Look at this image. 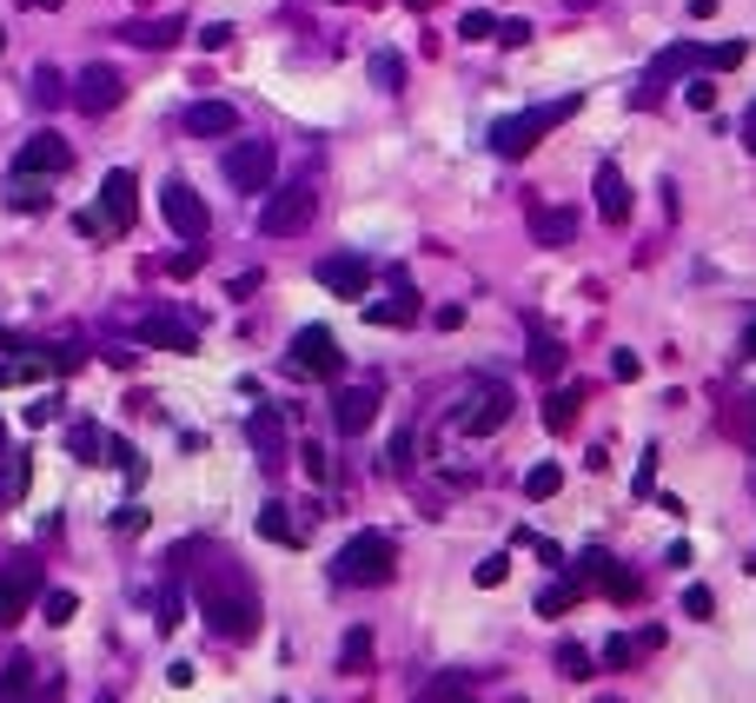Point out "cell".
<instances>
[{
	"label": "cell",
	"instance_id": "obj_1",
	"mask_svg": "<svg viewBox=\"0 0 756 703\" xmlns=\"http://www.w3.org/2000/svg\"><path fill=\"white\" fill-rule=\"evenodd\" d=\"M199 618L213 624V638H232V644L259 638V598L246 578H199Z\"/></svg>",
	"mask_w": 756,
	"mask_h": 703
},
{
	"label": "cell",
	"instance_id": "obj_2",
	"mask_svg": "<svg viewBox=\"0 0 756 703\" xmlns=\"http://www.w3.org/2000/svg\"><path fill=\"white\" fill-rule=\"evenodd\" d=\"M578 106H584V100H578V93H565V100H545V106H525V113L498 120V126H491V153H498V159H525V153H531V146H538L558 120H571Z\"/></svg>",
	"mask_w": 756,
	"mask_h": 703
},
{
	"label": "cell",
	"instance_id": "obj_3",
	"mask_svg": "<svg viewBox=\"0 0 756 703\" xmlns=\"http://www.w3.org/2000/svg\"><path fill=\"white\" fill-rule=\"evenodd\" d=\"M392 571H398V551H392L385 531H359V538H345L339 558H332V578H339V585H359V591L392 585Z\"/></svg>",
	"mask_w": 756,
	"mask_h": 703
},
{
	"label": "cell",
	"instance_id": "obj_4",
	"mask_svg": "<svg viewBox=\"0 0 756 703\" xmlns=\"http://www.w3.org/2000/svg\"><path fill=\"white\" fill-rule=\"evenodd\" d=\"M219 173H226L239 193H266L272 173H279V153H272V139H239V146H226Z\"/></svg>",
	"mask_w": 756,
	"mask_h": 703
},
{
	"label": "cell",
	"instance_id": "obj_5",
	"mask_svg": "<svg viewBox=\"0 0 756 703\" xmlns=\"http://www.w3.org/2000/svg\"><path fill=\"white\" fill-rule=\"evenodd\" d=\"M66 166H73V146H66L53 126L27 133V146L13 153V179H53V173H66Z\"/></svg>",
	"mask_w": 756,
	"mask_h": 703
},
{
	"label": "cell",
	"instance_id": "obj_6",
	"mask_svg": "<svg viewBox=\"0 0 756 703\" xmlns=\"http://www.w3.org/2000/svg\"><path fill=\"white\" fill-rule=\"evenodd\" d=\"M292 372H312V379H339L345 372V352L325 325H299L292 332Z\"/></svg>",
	"mask_w": 756,
	"mask_h": 703
},
{
	"label": "cell",
	"instance_id": "obj_7",
	"mask_svg": "<svg viewBox=\"0 0 756 703\" xmlns=\"http://www.w3.org/2000/svg\"><path fill=\"white\" fill-rule=\"evenodd\" d=\"M511 425V385H478L472 399H465V412H458V432L465 438H491V432H505Z\"/></svg>",
	"mask_w": 756,
	"mask_h": 703
},
{
	"label": "cell",
	"instance_id": "obj_8",
	"mask_svg": "<svg viewBox=\"0 0 756 703\" xmlns=\"http://www.w3.org/2000/svg\"><path fill=\"white\" fill-rule=\"evenodd\" d=\"M120 100H126V80H120V66H106V60L80 66V80H73V106H80V113H113Z\"/></svg>",
	"mask_w": 756,
	"mask_h": 703
},
{
	"label": "cell",
	"instance_id": "obj_9",
	"mask_svg": "<svg viewBox=\"0 0 756 703\" xmlns=\"http://www.w3.org/2000/svg\"><path fill=\"white\" fill-rule=\"evenodd\" d=\"M159 213H166V226H173L179 239H206V226H213L206 199H199L186 179H166V193H159Z\"/></svg>",
	"mask_w": 756,
	"mask_h": 703
},
{
	"label": "cell",
	"instance_id": "obj_10",
	"mask_svg": "<svg viewBox=\"0 0 756 703\" xmlns=\"http://www.w3.org/2000/svg\"><path fill=\"white\" fill-rule=\"evenodd\" d=\"M46 591V578H40V565L33 558H13L7 571H0V624H20L27 618V604Z\"/></svg>",
	"mask_w": 756,
	"mask_h": 703
},
{
	"label": "cell",
	"instance_id": "obj_11",
	"mask_svg": "<svg viewBox=\"0 0 756 703\" xmlns=\"http://www.w3.org/2000/svg\"><path fill=\"white\" fill-rule=\"evenodd\" d=\"M133 213H139V186H133L126 166H113L100 179V219H106V232H133Z\"/></svg>",
	"mask_w": 756,
	"mask_h": 703
},
{
	"label": "cell",
	"instance_id": "obj_12",
	"mask_svg": "<svg viewBox=\"0 0 756 703\" xmlns=\"http://www.w3.org/2000/svg\"><path fill=\"white\" fill-rule=\"evenodd\" d=\"M305 226H312V193H305V186L272 193L266 213H259V232H272V239H292V232H305Z\"/></svg>",
	"mask_w": 756,
	"mask_h": 703
},
{
	"label": "cell",
	"instance_id": "obj_13",
	"mask_svg": "<svg viewBox=\"0 0 756 703\" xmlns=\"http://www.w3.org/2000/svg\"><path fill=\"white\" fill-rule=\"evenodd\" d=\"M319 286L332 299H365L372 292V266L359 252H332V259H319Z\"/></svg>",
	"mask_w": 756,
	"mask_h": 703
},
{
	"label": "cell",
	"instance_id": "obj_14",
	"mask_svg": "<svg viewBox=\"0 0 756 703\" xmlns=\"http://www.w3.org/2000/svg\"><path fill=\"white\" fill-rule=\"evenodd\" d=\"M133 339L153 345V352H199V332H193L186 319H166V312H146V319L133 325Z\"/></svg>",
	"mask_w": 756,
	"mask_h": 703
},
{
	"label": "cell",
	"instance_id": "obj_15",
	"mask_svg": "<svg viewBox=\"0 0 756 703\" xmlns=\"http://www.w3.org/2000/svg\"><path fill=\"white\" fill-rule=\"evenodd\" d=\"M697 66H711V46H697V40H677V46H664L657 60H651V86H671V80H684V73H697Z\"/></svg>",
	"mask_w": 756,
	"mask_h": 703
},
{
	"label": "cell",
	"instance_id": "obj_16",
	"mask_svg": "<svg viewBox=\"0 0 756 703\" xmlns=\"http://www.w3.org/2000/svg\"><path fill=\"white\" fill-rule=\"evenodd\" d=\"M379 418V385H345L339 399H332V425L352 438V432H365Z\"/></svg>",
	"mask_w": 756,
	"mask_h": 703
},
{
	"label": "cell",
	"instance_id": "obj_17",
	"mask_svg": "<svg viewBox=\"0 0 756 703\" xmlns=\"http://www.w3.org/2000/svg\"><path fill=\"white\" fill-rule=\"evenodd\" d=\"M186 133L193 139H226V133H239V113L226 100H193L186 106Z\"/></svg>",
	"mask_w": 756,
	"mask_h": 703
},
{
	"label": "cell",
	"instance_id": "obj_18",
	"mask_svg": "<svg viewBox=\"0 0 756 703\" xmlns=\"http://www.w3.org/2000/svg\"><path fill=\"white\" fill-rule=\"evenodd\" d=\"M591 193H598V213H604L611 226H624V219H631V186H624V173H618V166H598Z\"/></svg>",
	"mask_w": 756,
	"mask_h": 703
},
{
	"label": "cell",
	"instance_id": "obj_19",
	"mask_svg": "<svg viewBox=\"0 0 756 703\" xmlns=\"http://www.w3.org/2000/svg\"><path fill=\"white\" fill-rule=\"evenodd\" d=\"M365 319H372V325H412V319H418V292H412V279L392 272V299L365 306Z\"/></svg>",
	"mask_w": 756,
	"mask_h": 703
},
{
	"label": "cell",
	"instance_id": "obj_20",
	"mask_svg": "<svg viewBox=\"0 0 756 703\" xmlns=\"http://www.w3.org/2000/svg\"><path fill=\"white\" fill-rule=\"evenodd\" d=\"M246 438H252V445H259L266 458H279V452H286V418H279L272 405H259V412L246 418Z\"/></svg>",
	"mask_w": 756,
	"mask_h": 703
},
{
	"label": "cell",
	"instance_id": "obj_21",
	"mask_svg": "<svg viewBox=\"0 0 756 703\" xmlns=\"http://www.w3.org/2000/svg\"><path fill=\"white\" fill-rule=\"evenodd\" d=\"M179 33H186V20H133L120 40H133V46H173Z\"/></svg>",
	"mask_w": 756,
	"mask_h": 703
},
{
	"label": "cell",
	"instance_id": "obj_22",
	"mask_svg": "<svg viewBox=\"0 0 756 703\" xmlns=\"http://www.w3.org/2000/svg\"><path fill=\"white\" fill-rule=\"evenodd\" d=\"M259 538H266V545H299V518H292L286 505H266V511H259Z\"/></svg>",
	"mask_w": 756,
	"mask_h": 703
},
{
	"label": "cell",
	"instance_id": "obj_23",
	"mask_svg": "<svg viewBox=\"0 0 756 703\" xmlns=\"http://www.w3.org/2000/svg\"><path fill=\"white\" fill-rule=\"evenodd\" d=\"M558 365H565V345H558L545 325H531V372H538V379H551Z\"/></svg>",
	"mask_w": 756,
	"mask_h": 703
},
{
	"label": "cell",
	"instance_id": "obj_24",
	"mask_svg": "<svg viewBox=\"0 0 756 703\" xmlns=\"http://www.w3.org/2000/svg\"><path fill=\"white\" fill-rule=\"evenodd\" d=\"M578 598H584V585H578V578H565V585H545V591H538V618H565Z\"/></svg>",
	"mask_w": 756,
	"mask_h": 703
},
{
	"label": "cell",
	"instance_id": "obj_25",
	"mask_svg": "<svg viewBox=\"0 0 756 703\" xmlns=\"http://www.w3.org/2000/svg\"><path fill=\"white\" fill-rule=\"evenodd\" d=\"M578 405H584L578 392H551L545 399V432H571L578 425Z\"/></svg>",
	"mask_w": 756,
	"mask_h": 703
},
{
	"label": "cell",
	"instance_id": "obj_26",
	"mask_svg": "<svg viewBox=\"0 0 756 703\" xmlns=\"http://www.w3.org/2000/svg\"><path fill=\"white\" fill-rule=\"evenodd\" d=\"M598 591H604V598H618V604H638V591H644V585H638L631 571H618L611 558H604V571H598Z\"/></svg>",
	"mask_w": 756,
	"mask_h": 703
},
{
	"label": "cell",
	"instance_id": "obj_27",
	"mask_svg": "<svg viewBox=\"0 0 756 703\" xmlns=\"http://www.w3.org/2000/svg\"><path fill=\"white\" fill-rule=\"evenodd\" d=\"M531 232L551 246V239H571V232H578V219H571V213H551V206H538V213H531Z\"/></svg>",
	"mask_w": 756,
	"mask_h": 703
},
{
	"label": "cell",
	"instance_id": "obj_28",
	"mask_svg": "<svg viewBox=\"0 0 756 703\" xmlns=\"http://www.w3.org/2000/svg\"><path fill=\"white\" fill-rule=\"evenodd\" d=\"M339 671H372V631H345V644H339Z\"/></svg>",
	"mask_w": 756,
	"mask_h": 703
},
{
	"label": "cell",
	"instance_id": "obj_29",
	"mask_svg": "<svg viewBox=\"0 0 756 703\" xmlns=\"http://www.w3.org/2000/svg\"><path fill=\"white\" fill-rule=\"evenodd\" d=\"M372 80H379L385 93H398V86H405V60H398L392 46H379V53H372Z\"/></svg>",
	"mask_w": 756,
	"mask_h": 703
},
{
	"label": "cell",
	"instance_id": "obj_30",
	"mask_svg": "<svg viewBox=\"0 0 756 703\" xmlns=\"http://www.w3.org/2000/svg\"><path fill=\"white\" fill-rule=\"evenodd\" d=\"M66 445H73V458L100 465V452H106V432H100V425H73V432H66Z\"/></svg>",
	"mask_w": 756,
	"mask_h": 703
},
{
	"label": "cell",
	"instance_id": "obj_31",
	"mask_svg": "<svg viewBox=\"0 0 756 703\" xmlns=\"http://www.w3.org/2000/svg\"><path fill=\"white\" fill-rule=\"evenodd\" d=\"M558 485H565V472H558V465H531V472H525V498H538V505H545Z\"/></svg>",
	"mask_w": 756,
	"mask_h": 703
},
{
	"label": "cell",
	"instance_id": "obj_32",
	"mask_svg": "<svg viewBox=\"0 0 756 703\" xmlns=\"http://www.w3.org/2000/svg\"><path fill=\"white\" fill-rule=\"evenodd\" d=\"M558 671H565L571 684H584V678H598V671H591V651H584V644H558Z\"/></svg>",
	"mask_w": 756,
	"mask_h": 703
},
{
	"label": "cell",
	"instance_id": "obj_33",
	"mask_svg": "<svg viewBox=\"0 0 756 703\" xmlns=\"http://www.w3.org/2000/svg\"><path fill=\"white\" fill-rule=\"evenodd\" d=\"M40 611H46V624H73L80 598H73V591H40Z\"/></svg>",
	"mask_w": 756,
	"mask_h": 703
},
{
	"label": "cell",
	"instance_id": "obj_34",
	"mask_svg": "<svg viewBox=\"0 0 756 703\" xmlns=\"http://www.w3.org/2000/svg\"><path fill=\"white\" fill-rule=\"evenodd\" d=\"M458 33H465V40H498V20H491L485 7H472V13L458 20Z\"/></svg>",
	"mask_w": 756,
	"mask_h": 703
},
{
	"label": "cell",
	"instance_id": "obj_35",
	"mask_svg": "<svg viewBox=\"0 0 756 703\" xmlns=\"http://www.w3.org/2000/svg\"><path fill=\"white\" fill-rule=\"evenodd\" d=\"M33 100H40V106H60V100H66V86H60V73H53V66H40V73H33Z\"/></svg>",
	"mask_w": 756,
	"mask_h": 703
},
{
	"label": "cell",
	"instance_id": "obj_36",
	"mask_svg": "<svg viewBox=\"0 0 756 703\" xmlns=\"http://www.w3.org/2000/svg\"><path fill=\"white\" fill-rule=\"evenodd\" d=\"M199 46H206V53H226V46H232V20H206V27H199Z\"/></svg>",
	"mask_w": 756,
	"mask_h": 703
},
{
	"label": "cell",
	"instance_id": "obj_37",
	"mask_svg": "<svg viewBox=\"0 0 756 703\" xmlns=\"http://www.w3.org/2000/svg\"><path fill=\"white\" fill-rule=\"evenodd\" d=\"M7 206H13V213H46V193H33V179H20V186L7 193Z\"/></svg>",
	"mask_w": 756,
	"mask_h": 703
},
{
	"label": "cell",
	"instance_id": "obj_38",
	"mask_svg": "<svg viewBox=\"0 0 756 703\" xmlns=\"http://www.w3.org/2000/svg\"><path fill=\"white\" fill-rule=\"evenodd\" d=\"M505 571H511V558L498 551V558H485V565L472 571V585H478V591H491V585H505Z\"/></svg>",
	"mask_w": 756,
	"mask_h": 703
},
{
	"label": "cell",
	"instance_id": "obj_39",
	"mask_svg": "<svg viewBox=\"0 0 756 703\" xmlns=\"http://www.w3.org/2000/svg\"><path fill=\"white\" fill-rule=\"evenodd\" d=\"M199 266H206V252H199V246H186V252H173V259H166V272H173V279H193Z\"/></svg>",
	"mask_w": 756,
	"mask_h": 703
},
{
	"label": "cell",
	"instance_id": "obj_40",
	"mask_svg": "<svg viewBox=\"0 0 756 703\" xmlns=\"http://www.w3.org/2000/svg\"><path fill=\"white\" fill-rule=\"evenodd\" d=\"M631 658H638V638H611L604 644V671H624Z\"/></svg>",
	"mask_w": 756,
	"mask_h": 703
},
{
	"label": "cell",
	"instance_id": "obj_41",
	"mask_svg": "<svg viewBox=\"0 0 756 703\" xmlns=\"http://www.w3.org/2000/svg\"><path fill=\"white\" fill-rule=\"evenodd\" d=\"M27 678H33V664H27V658H13V664L0 671V697H13V691H27Z\"/></svg>",
	"mask_w": 756,
	"mask_h": 703
},
{
	"label": "cell",
	"instance_id": "obj_42",
	"mask_svg": "<svg viewBox=\"0 0 756 703\" xmlns=\"http://www.w3.org/2000/svg\"><path fill=\"white\" fill-rule=\"evenodd\" d=\"M684 100H691L697 113H711V106H717V80H691V86H684Z\"/></svg>",
	"mask_w": 756,
	"mask_h": 703
},
{
	"label": "cell",
	"instance_id": "obj_43",
	"mask_svg": "<svg viewBox=\"0 0 756 703\" xmlns=\"http://www.w3.org/2000/svg\"><path fill=\"white\" fill-rule=\"evenodd\" d=\"M638 372H644V359H638V352H611V379H618V385H631Z\"/></svg>",
	"mask_w": 756,
	"mask_h": 703
},
{
	"label": "cell",
	"instance_id": "obj_44",
	"mask_svg": "<svg viewBox=\"0 0 756 703\" xmlns=\"http://www.w3.org/2000/svg\"><path fill=\"white\" fill-rule=\"evenodd\" d=\"M299 458H305V478H319V485L332 478V458H325V445H305Z\"/></svg>",
	"mask_w": 756,
	"mask_h": 703
},
{
	"label": "cell",
	"instance_id": "obj_45",
	"mask_svg": "<svg viewBox=\"0 0 756 703\" xmlns=\"http://www.w3.org/2000/svg\"><path fill=\"white\" fill-rule=\"evenodd\" d=\"M498 40H505V46H525V40H531V20H518V13L498 20Z\"/></svg>",
	"mask_w": 756,
	"mask_h": 703
},
{
	"label": "cell",
	"instance_id": "obj_46",
	"mask_svg": "<svg viewBox=\"0 0 756 703\" xmlns=\"http://www.w3.org/2000/svg\"><path fill=\"white\" fill-rule=\"evenodd\" d=\"M684 611H691V618H711V611H717V598H711L704 585H691V591H684Z\"/></svg>",
	"mask_w": 756,
	"mask_h": 703
},
{
	"label": "cell",
	"instance_id": "obj_47",
	"mask_svg": "<svg viewBox=\"0 0 756 703\" xmlns=\"http://www.w3.org/2000/svg\"><path fill=\"white\" fill-rule=\"evenodd\" d=\"M657 485V445H644V458H638V492H651Z\"/></svg>",
	"mask_w": 756,
	"mask_h": 703
},
{
	"label": "cell",
	"instance_id": "obj_48",
	"mask_svg": "<svg viewBox=\"0 0 756 703\" xmlns=\"http://www.w3.org/2000/svg\"><path fill=\"white\" fill-rule=\"evenodd\" d=\"M113 531H146V511H139V505H120V511H113Z\"/></svg>",
	"mask_w": 756,
	"mask_h": 703
},
{
	"label": "cell",
	"instance_id": "obj_49",
	"mask_svg": "<svg viewBox=\"0 0 756 703\" xmlns=\"http://www.w3.org/2000/svg\"><path fill=\"white\" fill-rule=\"evenodd\" d=\"M744 60V40H724V46H711V66H737Z\"/></svg>",
	"mask_w": 756,
	"mask_h": 703
},
{
	"label": "cell",
	"instance_id": "obj_50",
	"mask_svg": "<svg viewBox=\"0 0 756 703\" xmlns=\"http://www.w3.org/2000/svg\"><path fill=\"white\" fill-rule=\"evenodd\" d=\"M432 325H438V332H458V325H465V306H438Z\"/></svg>",
	"mask_w": 756,
	"mask_h": 703
},
{
	"label": "cell",
	"instance_id": "obj_51",
	"mask_svg": "<svg viewBox=\"0 0 756 703\" xmlns=\"http://www.w3.org/2000/svg\"><path fill=\"white\" fill-rule=\"evenodd\" d=\"M73 226H80V232H86V239H113V232H106V219H100V213H80V219H73Z\"/></svg>",
	"mask_w": 756,
	"mask_h": 703
},
{
	"label": "cell",
	"instance_id": "obj_52",
	"mask_svg": "<svg viewBox=\"0 0 756 703\" xmlns=\"http://www.w3.org/2000/svg\"><path fill=\"white\" fill-rule=\"evenodd\" d=\"M385 458H392V472H405V465H412V438H405V432H398V438H392V452H385Z\"/></svg>",
	"mask_w": 756,
	"mask_h": 703
},
{
	"label": "cell",
	"instance_id": "obj_53",
	"mask_svg": "<svg viewBox=\"0 0 756 703\" xmlns=\"http://www.w3.org/2000/svg\"><path fill=\"white\" fill-rule=\"evenodd\" d=\"M193 678H199V671H193V664H166V684H173V691H186V684H193Z\"/></svg>",
	"mask_w": 756,
	"mask_h": 703
},
{
	"label": "cell",
	"instance_id": "obj_54",
	"mask_svg": "<svg viewBox=\"0 0 756 703\" xmlns=\"http://www.w3.org/2000/svg\"><path fill=\"white\" fill-rule=\"evenodd\" d=\"M744 139H750V153H756V106H750V120H744Z\"/></svg>",
	"mask_w": 756,
	"mask_h": 703
},
{
	"label": "cell",
	"instance_id": "obj_55",
	"mask_svg": "<svg viewBox=\"0 0 756 703\" xmlns=\"http://www.w3.org/2000/svg\"><path fill=\"white\" fill-rule=\"evenodd\" d=\"M20 7H40V13H53V7H60V0H20Z\"/></svg>",
	"mask_w": 756,
	"mask_h": 703
},
{
	"label": "cell",
	"instance_id": "obj_56",
	"mask_svg": "<svg viewBox=\"0 0 756 703\" xmlns=\"http://www.w3.org/2000/svg\"><path fill=\"white\" fill-rule=\"evenodd\" d=\"M744 352H750V359H756V319H750V332H744Z\"/></svg>",
	"mask_w": 756,
	"mask_h": 703
},
{
	"label": "cell",
	"instance_id": "obj_57",
	"mask_svg": "<svg viewBox=\"0 0 756 703\" xmlns=\"http://www.w3.org/2000/svg\"><path fill=\"white\" fill-rule=\"evenodd\" d=\"M412 7H432V0H412Z\"/></svg>",
	"mask_w": 756,
	"mask_h": 703
},
{
	"label": "cell",
	"instance_id": "obj_58",
	"mask_svg": "<svg viewBox=\"0 0 756 703\" xmlns=\"http://www.w3.org/2000/svg\"><path fill=\"white\" fill-rule=\"evenodd\" d=\"M750 571H756V558H750Z\"/></svg>",
	"mask_w": 756,
	"mask_h": 703
},
{
	"label": "cell",
	"instance_id": "obj_59",
	"mask_svg": "<svg viewBox=\"0 0 756 703\" xmlns=\"http://www.w3.org/2000/svg\"><path fill=\"white\" fill-rule=\"evenodd\" d=\"M458 703H472V697H458Z\"/></svg>",
	"mask_w": 756,
	"mask_h": 703
},
{
	"label": "cell",
	"instance_id": "obj_60",
	"mask_svg": "<svg viewBox=\"0 0 756 703\" xmlns=\"http://www.w3.org/2000/svg\"><path fill=\"white\" fill-rule=\"evenodd\" d=\"M100 703H113V697H100Z\"/></svg>",
	"mask_w": 756,
	"mask_h": 703
}]
</instances>
